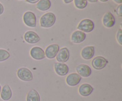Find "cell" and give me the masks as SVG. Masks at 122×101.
<instances>
[{"mask_svg": "<svg viewBox=\"0 0 122 101\" xmlns=\"http://www.w3.org/2000/svg\"><path fill=\"white\" fill-rule=\"evenodd\" d=\"M56 17L52 13H47L44 14L40 18V26L43 28H50L54 25Z\"/></svg>", "mask_w": 122, "mask_h": 101, "instance_id": "obj_1", "label": "cell"}, {"mask_svg": "<svg viewBox=\"0 0 122 101\" xmlns=\"http://www.w3.org/2000/svg\"><path fill=\"white\" fill-rule=\"evenodd\" d=\"M95 27L94 22L90 19L85 18L81 20L79 23L77 28L84 33H90L92 31Z\"/></svg>", "mask_w": 122, "mask_h": 101, "instance_id": "obj_2", "label": "cell"}, {"mask_svg": "<svg viewBox=\"0 0 122 101\" xmlns=\"http://www.w3.org/2000/svg\"><path fill=\"white\" fill-rule=\"evenodd\" d=\"M23 20L26 26L29 27H35L36 26V17L33 12L26 11L23 16Z\"/></svg>", "mask_w": 122, "mask_h": 101, "instance_id": "obj_3", "label": "cell"}, {"mask_svg": "<svg viewBox=\"0 0 122 101\" xmlns=\"http://www.w3.org/2000/svg\"><path fill=\"white\" fill-rule=\"evenodd\" d=\"M17 75L18 78L23 81L30 82L33 80V74L32 72L26 67H21L18 69Z\"/></svg>", "mask_w": 122, "mask_h": 101, "instance_id": "obj_4", "label": "cell"}, {"mask_svg": "<svg viewBox=\"0 0 122 101\" xmlns=\"http://www.w3.org/2000/svg\"><path fill=\"white\" fill-rule=\"evenodd\" d=\"M108 63V60L102 56L95 57L92 60L91 62V65L92 67L95 70H98L103 69L104 67H106V66H107Z\"/></svg>", "mask_w": 122, "mask_h": 101, "instance_id": "obj_5", "label": "cell"}, {"mask_svg": "<svg viewBox=\"0 0 122 101\" xmlns=\"http://www.w3.org/2000/svg\"><path fill=\"white\" fill-rule=\"evenodd\" d=\"M30 56L35 60H41L45 58V52L40 47L35 46L31 48L30 51Z\"/></svg>", "mask_w": 122, "mask_h": 101, "instance_id": "obj_6", "label": "cell"}, {"mask_svg": "<svg viewBox=\"0 0 122 101\" xmlns=\"http://www.w3.org/2000/svg\"><path fill=\"white\" fill-rule=\"evenodd\" d=\"M114 16L111 12H107L102 17V24L106 28H112L115 24Z\"/></svg>", "mask_w": 122, "mask_h": 101, "instance_id": "obj_7", "label": "cell"}, {"mask_svg": "<svg viewBox=\"0 0 122 101\" xmlns=\"http://www.w3.org/2000/svg\"><path fill=\"white\" fill-rule=\"evenodd\" d=\"M60 50V46L56 44H51L46 47L45 52V56L49 59H52L57 56Z\"/></svg>", "mask_w": 122, "mask_h": 101, "instance_id": "obj_8", "label": "cell"}, {"mask_svg": "<svg viewBox=\"0 0 122 101\" xmlns=\"http://www.w3.org/2000/svg\"><path fill=\"white\" fill-rule=\"evenodd\" d=\"M76 70L77 74L79 75L81 77L88 78L92 73V70L88 65L85 64H81L78 65L76 67Z\"/></svg>", "mask_w": 122, "mask_h": 101, "instance_id": "obj_9", "label": "cell"}, {"mask_svg": "<svg viewBox=\"0 0 122 101\" xmlns=\"http://www.w3.org/2000/svg\"><path fill=\"white\" fill-rule=\"evenodd\" d=\"M54 70L58 76H64L69 73V66L64 63L57 62L54 64Z\"/></svg>", "mask_w": 122, "mask_h": 101, "instance_id": "obj_10", "label": "cell"}, {"mask_svg": "<svg viewBox=\"0 0 122 101\" xmlns=\"http://www.w3.org/2000/svg\"><path fill=\"white\" fill-rule=\"evenodd\" d=\"M24 39L29 44H35L40 41V37L33 31H27L24 35Z\"/></svg>", "mask_w": 122, "mask_h": 101, "instance_id": "obj_11", "label": "cell"}, {"mask_svg": "<svg viewBox=\"0 0 122 101\" xmlns=\"http://www.w3.org/2000/svg\"><path fill=\"white\" fill-rule=\"evenodd\" d=\"M70 57V52L67 47H63L60 49L56 56V59L60 63H66Z\"/></svg>", "mask_w": 122, "mask_h": 101, "instance_id": "obj_12", "label": "cell"}, {"mask_svg": "<svg viewBox=\"0 0 122 101\" xmlns=\"http://www.w3.org/2000/svg\"><path fill=\"white\" fill-rule=\"evenodd\" d=\"M82 80V77L76 73H72L67 76L66 79V83L70 86H76L79 84Z\"/></svg>", "mask_w": 122, "mask_h": 101, "instance_id": "obj_13", "label": "cell"}, {"mask_svg": "<svg viewBox=\"0 0 122 101\" xmlns=\"http://www.w3.org/2000/svg\"><path fill=\"white\" fill-rule=\"evenodd\" d=\"M86 35L83 31L80 30H76L72 33L71 35V41L75 44H79L85 40Z\"/></svg>", "mask_w": 122, "mask_h": 101, "instance_id": "obj_14", "label": "cell"}, {"mask_svg": "<svg viewBox=\"0 0 122 101\" xmlns=\"http://www.w3.org/2000/svg\"><path fill=\"white\" fill-rule=\"evenodd\" d=\"M95 54V47L89 46L84 47L81 51V56L85 60H90Z\"/></svg>", "mask_w": 122, "mask_h": 101, "instance_id": "obj_15", "label": "cell"}, {"mask_svg": "<svg viewBox=\"0 0 122 101\" xmlns=\"http://www.w3.org/2000/svg\"><path fill=\"white\" fill-rule=\"evenodd\" d=\"M79 93L82 97H89L94 91V88L88 83H83L79 88Z\"/></svg>", "mask_w": 122, "mask_h": 101, "instance_id": "obj_16", "label": "cell"}, {"mask_svg": "<svg viewBox=\"0 0 122 101\" xmlns=\"http://www.w3.org/2000/svg\"><path fill=\"white\" fill-rule=\"evenodd\" d=\"M12 95L13 93H12L11 89L9 85H4L1 89V94H0L1 99L4 101H8L11 98Z\"/></svg>", "mask_w": 122, "mask_h": 101, "instance_id": "obj_17", "label": "cell"}, {"mask_svg": "<svg viewBox=\"0 0 122 101\" xmlns=\"http://www.w3.org/2000/svg\"><path fill=\"white\" fill-rule=\"evenodd\" d=\"M51 7V2L50 0H39L36 4V8L41 11L48 10Z\"/></svg>", "mask_w": 122, "mask_h": 101, "instance_id": "obj_18", "label": "cell"}, {"mask_svg": "<svg viewBox=\"0 0 122 101\" xmlns=\"http://www.w3.org/2000/svg\"><path fill=\"white\" fill-rule=\"evenodd\" d=\"M26 101H41L39 93L35 89H31L27 93Z\"/></svg>", "mask_w": 122, "mask_h": 101, "instance_id": "obj_19", "label": "cell"}, {"mask_svg": "<svg viewBox=\"0 0 122 101\" xmlns=\"http://www.w3.org/2000/svg\"><path fill=\"white\" fill-rule=\"evenodd\" d=\"M74 4L77 9H82L86 7L88 1L87 0H74Z\"/></svg>", "mask_w": 122, "mask_h": 101, "instance_id": "obj_20", "label": "cell"}, {"mask_svg": "<svg viewBox=\"0 0 122 101\" xmlns=\"http://www.w3.org/2000/svg\"><path fill=\"white\" fill-rule=\"evenodd\" d=\"M10 57L9 52L4 49H0V62L8 60Z\"/></svg>", "mask_w": 122, "mask_h": 101, "instance_id": "obj_21", "label": "cell"}, {"mask_svg": "<svg viewBox=\"0 0 122 101\" xmlns=\"http://www.w3.org/2000/svg\"><path fill=\"white\" fill-rule=\"evenodd\" d=\"M116 39L119 44L122 46V29H119L117 32Z\"/></svg>", "mask_w": 122, "mask_h": 101, "instance_id": "obj_22", "label": "cell"}, {"mask_svg": "<svg viewBox=\"0 0 122 101\" xmlns=\"http://www.w3.org/2000/svg\"><path fill=\"white\" fill-rule=\"evenodd\" d=\"M116 14L119 17H122V4H119V5L116 8Z\"/></svg>", "mask_w": 122, "mask_h": 101, "instance_id": "obj_23", "label": "cell"}, {"mask_svg": "<svg viewBox=\"0 0 122 101\" xmlns=\"http://www.w3.org/2000/svg\"><path fill=\"white\" fill-rule=\"evenodd\" d=\"M4 11V8L3 5L0 3V15L3 14Z\"/></svg>", "mask_w": 122, "mask_h": 101, "instance_id": "obj_24", "label": "cell"}, {"mask_svg": "<svg viewBox=\"0 0 122 101\" xmlns=\"http://www.w3.org/2000/svg\"><path fill=\"white\" fill-rule=\"evenodd\" d=\"M39 0H26V1L30 4H36L39 1Z\"/></svg>", "mask_w": 122, "mask_h": 101, "instance_id": "obj_25", "label": "cell"}, {"mask_svg": "<svg viewBox=\"0 0 122 101\" xmlns=\"http://www.w3.org/2000/svg\"><path fill=\"white\" fill-rule=\"evenodd\" d=\"M74 0H63V1H64V2L65 4H70Z\"/></svg>", "mask_w": 122, "mask_h": 101, "instance_id": "obj_26", "label": "cell"}, {"mask_svg": "<svg viewBox=\"0 0 122 101\" xmlns=\"http://www.w3.org/2000/svg\"><path fill=\"white\" fill-rule=\"evenodd\" d=\"M113 1L118 4H122V0H113Z\"/></svg>", "mask_w": 122, "mask_h": 101, "instance_id": "obj_27", "label": "cell"}, {"mask_svg": "<svg viewBox=\"0 0 122 101\" xmlns=\"http://www.w3.org/2000/svg\"><path fill=\"white\" fill-rule=\"evenodd\" d=\"M87 1H89L91 3H95L98 1V0H87Z\"/></svg>", "mask_w": 122, "mask_h": 101, "instance_id": "obj_28", "label": "cell"}, {"mask_svg": "<svg viewBox=\"0 0 122 101\" xmlns=\"http://www.w3.org/2000/svg\"><path fill=\"white\" fill-rule=\"evenodd\" d=\"M100 1H101V2H107L108 1H109V0H99Z\"/></svg>", "mask_w": 122, "mask_h": 101, "instance_id": "obj_29", "label": "cell"}, {"mask_svg": "<svg viewBox=\"0 0 122 101\" xmlns=\"http://www.w3.org/2000/svg\"><path fill=\"white\" fill-rule=\"evenodd\" d=\"M1 89H2V88H1V85H0V94H1Z\"/></svg>", "mask_w": 122, "mask_h": 101, "instance_id": "obj_30", "label": "cell"}]
</instances>
